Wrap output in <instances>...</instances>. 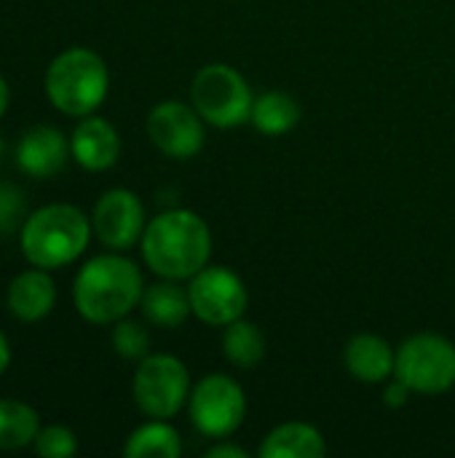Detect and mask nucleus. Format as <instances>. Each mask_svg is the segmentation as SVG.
I'll use <instances>...</instances> for the list:
<instances>
[{
    "mask_svg": "<svg viewBox=\"0 0 455 458\" xmlns=\"http://www.w3.org/2000/svg\"><path fill=\"white\" fill-rule=\"evenodd\" d=\"M190 389V373L174 354H147L137 362L131 397L147 419H174L188 408Z\"/></svg>",
    "mask_w": 455,
    "mask_h": 458,
    "instance_id": "obj_7",
    "label": "nucleus"
},
{
    "mask_svg": "<svg viewBox=\"0 0 455 458\" xmlns=\"http://www.w3.org/2000/svg\"><path fill=\"white\" fill-rule=\"evenodd\" d=\"M35 454L43 458H70L78 454V440L75 432L67 427H46L35 437Z\"/></svg>",
    "mask_w": 455,
    "mask_h": 458,
    "instance_id": "obj_23",
    "label": "nucleus"
},
{
    "mask_svg": "<svg viewBox=\"0 0 455 458\" xmlns=\"http://www.w3.org/2000/svg\"><path fill=\"white\" fill-rule=\"evenodd\" d=\"M110 341H113L115 354L129 360V362H139V360H145L150 354V333L137 319H129V317L118 319L113 325Z\"/></svg>",
    "mask_w": 455,
    "mask_h": 458,
    "instance_id": "obj_22",
    "label": "nucleus"
},
{
    "mask_svg": "<svg viewBox=\"0 0 455 458\" xmlns=\"http://www.w3.org/2000/svg\"><path fill=\"white\" fill-rule=\"evenodd\" d=\"M206 458H249V454H247L241 445L228 443V437H225V440H217V443L206 451Z\"/></svg>",
    "mask_w": 455,
    "mask_h": 458,
    "instance_id": "obj_26",
    "label": "nucleus"
},
{
    "mask_svg": "<svg viewBox=\"0 0 455 458\" xmlns=\"http://www.w3.org/2000/svg\"><path fill=\"white\" fill-rule=\"evenodd\" d=\"M139 247L158 279L188 282L212 260V231L201 215L177 207L147 220Z\"/></svg>",
    "mask_w": 455,
    "mask_h": 458,
    "instance_id": "obj_1",
    "label": "nucleus"
},
{
    "mask_svg": "<svg viewBox=\"0 0 455 458\" xmlns=\"http://www.w3.org/2000/svg\"><path fill=\"white\" fill-rule=\"evenodd\" d=\"M72 156L70 140L54 126H32L16 142V166L35 180L54 177Z\"/></svg>",
    "mask_w": 455,
    "mask_h": 458,
    "instance_id": "obj_12",
    "label": "nucleus"
},
{
    "mask_svg": "<svg viewBox=\"0 0 455 458\" xmlns=\"http://www.w3.org/2000/svg\"><path fill=\"white\" fill-rule=\"evenodd\" d=\"M8 365H11V344H8V338L0 333V376L5 373Z\"/></svg>",
    "mask_w": 455,
    "mask_h": 458,
    "instance_id": "obj_27",
    "label": "nucleus"
},
{
    "mask_svg": "<svg viewBox=\"0 0 455 458\" xmlns=\"http://www.w3.org/2000/svg\"><path fill=\"white\" fill-rule=\"evenodd\" d=\"M190 105L215 129H236L249 123L255 91L249 81L225 62L204 64L190 81Z\"/></svg>",
    "mask_w": 455,
    "mask_h": 458,
    "instance_id": "obj_5",
    "label": "nucleus"
},
{
    "mask_svg": "<svg viewBox=\"0 0 455 458\" xmlns=\"http://www.w3.org/2000/svg\"><path fill=\"white\" fill-rule=\"evenodd\" d=\"M410 397H413L410 386H408V384H402L400 378H389V381H386V386H383V394H381V400H383V405H386L389 411H400V408H405V405L410 403Z\"/></svg>",
    "mask_w": 455,
    "mask_h": 458,
    "instance_id": "obj_25",
    "label": "nucleus"
},
{
    "mask_svg": "<svg viewBox=\"0 0 455 458\" xmlns=\"http://www.w3.org/2000/svg\"><path fill=\"white\" fill-rule=\"evenodd\" d=\"M397 349L378 333H357L343 349V365L359 384H386L394 378Z\"/></svg>",
    "mask_w": 455,
    "mask_h": 458,
    "instance_id": "obj_14",
    "label": "nucleus"
},
{
    "mask_svg": "<svg viewBox=\"0 0 455 458\" xmlns=\"http://www.w3.org/2000/svg\"><path fill=\"white\" fill-rule=\"evenodd\" d=\"M324 454V435L306 421H287L274 427L260 445L263 458H319Z\"/></svg>",
    "mask_w": 455,
    "mask_h": 458,
    "instance_id": "obj_17",
    "label": "nucleus"
},
{
    "mask_svg": "<svg viewBox=\"0 0 455 458\" xmlns=\"http://www.w3.org/2000/svg\"><path fill=\"white\" fill-rule=\"evenodd\" d=\"M139 311L145 322H150L153 327H164V330L182 327L188 317H193L188 287H182L174 279H161L156 284H147L139 301Z\"/></svg>",
    "mask_w": 455,
    "mask_h": 458,
    "instance_id": "obj_16",
    "label": "nucleus"
},
{
    "mask_svg": "<svg viewBox=\"0 0 455 458\" xmlns=\"http://www.w3.org/2000/svg\"><path fill=\"white\" fill-rule=\"evenodd\" d=\"M8 102H11V89H8L5 78L0 75V118H3L5 110H8Z\"/></svg>",
    "mask_w": 455,
    "mask_h": 458,
    "instance_id": "obj_28",
    "label": "nucleus"
},
{
    "mask_svg": "<svg viewBox=\"0 0 455 458\" xmlns=\"http://www.w3.org/2000/svg\"><path fill=\"white\" fill-rule=\"evenodd\" d=\"M3 148H5V145H3V140H0V158H3Z\"/></svg>",
    "mask_w": 455,
    "mask_h": 458,
    "instance_id": "obj_29",
    "label": "nucleus"
},
{
    "mask_svg": "<svg viewBox=\"0 0 455 458\" xmlns=\"http://www.w3.org/2000/svg\"><path fill=\"white\" fill-rule=\"evenodd\" d=\"M193 317L209 327H225L244 317L249 295L244 279L228 266H204L188 279Z\"/></svg>",
    "mask_w": 455,
    "mask_h": 458,
    "instance_id": "obj_9",
    "label": "nucleus"
},
{
    "mask_svg": "<svg viewBox=\"0 0 455 458\" xmlns=\"http://www.w3.org/2000/svg\"><path fill=\"white\" fill-rule=\"evenodd\" d=\"M40 416L21 400H0V451H21L35 443Z\"/></svg>",
    "mask_w": 455,
    "mask_h": 458,
    "instance_id": "obj_21",
    "label": "nucleus"
},
{
    "mask_svg": "<svg viewBox=\"0 0 455 458\" xmlns=\"http://www.w3.org/2000/svg\"><path fill=\"white\" fill-rule=\"evenodd\" d=\"M91 220L72 204H46L35 209L19 231V244L29 266L62 268L75 263L91 239Z\"/></svg>",
    "mask_w": 455,
    "mask_h": 458,
    "instance_id": "obj_3",
    "label": "nucleus"
},
{
    "mask_svg": "<svg viewBox=\"0 0 455 458\" xmlns=\"http://www.w3.org/2000/svg\"><path fill=\"white\" fill-rule=\"evenodd\" d=\"M188 416L196 432L209 440H225L236 435L247 419L244 386L225 373H209L198 378L188 397Z\"/></svg>",
    "mask_w": 455,
    "mask_h": 458,
    "instance_id": "obj_8",
    "label": "nucleus"
},
{
    "mask_svg": "<svg viewBox=\"0 0 455 458\" xmlns=\"http://www.w3.org/2000/svg\"><path fill=\"white\" fill-rule=\"evenodd\" d=\"M300 118H303L300 102L287 91L271 89L255 97L249 123L265 137H282V134H290L300 123Z\"/></svg>",
    "mask_w": 455,
    "mask_h": 458,
    "instance_id": "obj_18",
    "label": "nucleus"
},
{
    "mask_svg": "<svg viewBox=\"0 0 455 458\" xmlns=\"http://www.w3.org/2000/svg\"><path fill=\"white\" fill-rule=\"evenodd\" d=\"M8 311L19 322H40L54 311L56 303V284L48 276L46 268H29L21 271L11 284H8Z\"/></svg>",
    "mask_w": 455,
    "mask_h": 458,
    "instance_id": "obj_15",
    "label": "nucleus"
},
{
    "mask_svg": "<svg viewBox=\"0 0 455 458\" xmlns=\"http://www.w3.org/2000/svg\"><path fill=\"white\" fill-rule=\"evenodd\" d=\"M110 89V72L105 59L83 46L67 48L51 59L46 70V94L48 102L72 118L91 115L99 110Z\"/></svg>",
    "mask_w": 455,
    "mask_h": 458,
    "instance_id": "obj_4",
    "label": "nucleus"
},
{
    "mask_svg": "<svg viewBox=\"0 0 455 458\" xmlns=\"http://www.w3.org/2000/svg\"><path fill=\"white\" fill-rule=\"evenodd\" d=\"M126 458H180L182 456V437L169 424V419H147L137 427L123 445Z\"/></svg>",
    "mask_w": 455,
    "mask_h": 458,
    "instance_id": "obj_19",
    "label": "nucleus"
},
{
    "mask_svg": "<svg viewBox=\"0 0 455 458\" xmlns=\"http://www.w3.org/2000/svg\"><path fill=\"white\" fill-rule=\"evenodd\" d=\"M145 293L142 271L134 260L107 252L91 258L72 282V301L78 314L91 325H115L139 309Z\"/></svg>",
    "mask_w": 455,
    "mask_h": 458,
    "instance_id": "obj_2",
    "label": "nucleus"
},
{
    "mask_svg": "<svg viewBox=\"0 0 455 458\" xmlns=\"http://www.w3.org/2000/svg\"><path fill=\"white\" fill-rule=\"evenodd\" d=\"M24 220V193L13 185L0 182V236L16 231Z\"/></svg>",
    "mask_w": 455,
    "mask_h": 458,
    "instance_id": "obj_24",
    "label": "nucleus"
},
{
    "mask_svg": "<svg viewBox=\"0 0 455 458\" xmlns=\"http://www.w3.org/2000/svg\"><path fill=\"white\" fill-rule=\"evenodd\" d=\"M223 354L239 370H255L265 360V335L249 319H236L223 327Z\"/></svg>",
    "mask_w": 455,
    "mask_h": 458,
    "instance_id": "obj_20",
    "label": "nucleus"
},
{
    "mask_svg": "<svg viewBox=\"0 0 455 458\" xmlns=\"http://www.w3.org/2000/svg\"><path fill=\"white\" fill-rule=\"evenodd\" d=\"M70 150L86 172H107L121 158V137L115 126L99 115H83L70 137Z\"/></svg>",
    "mask_w": 455,
    "mask_h": 458,
    "instance_id": "obj_13",
    "label": "nucleus"
},
{
    "mask_svg": "<svg viewBox=\"0 0 455 458\" xmlns=\"http://www.w3.org/2000/svg\"><path fill=\"white\" fill-rule=\"evenodd\" d=\"M147 217L142 199L129 188H110L99 196L91 212L94 236L113 252H126L139 244Z\"/></svg>",
    "mask_w": 455,
    "mask_h": 458,
    "instance_id": "obj_11",
    "label": "nucleus"
},
{
    "mask_svg": "<svg viewBox=\"0 0 455 458\" xmlns=\"http://www.w3.org/2000/svg\"><path fill=\"white\" fill-rule=\"evenodd\" d=\"M145 129L156 150L174 161H188L198 156L206 142V121L193 105L177 99L158 102L147 113Z\"/></svg>",
    "mask_w": 455,
    "mask_h": 458,
    "instance_id": "obj_10",
    "label": "nucleus"
},
{
    "mask_svg": "<svg viewBox=\"0 0 455 458\" xmlns=\"http://www.w3.org/2000/svg\"><path fill=\"white\" fill-rule=\"evenodd\" d=\"M394 378L413 394L437 397L455 386V344L440 333H416L397 349Z\"/></svg>",
    "mask_w": 455,
    "mask_h": 458,
    "instance_id": "obj_6",
    "label": "nucleus"
}]
</instances>
